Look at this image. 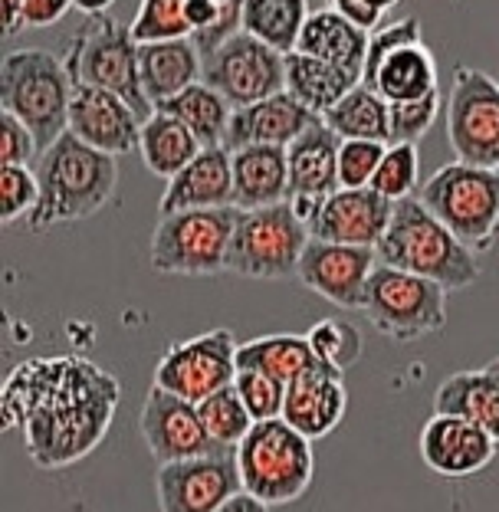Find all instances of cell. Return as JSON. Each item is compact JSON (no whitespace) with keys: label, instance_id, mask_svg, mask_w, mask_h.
I'll list each match as a JSON object with an SVG mask.
<instances>
[{"label":"cell","instance_id":"obj_1","mask_svg":"<svg viewBox=\"0 0 499 512\" xmlns=\"http://www.w3.org/2000/svg\"><path fill=\"white\" fill-rule=\"evenodd\" d=\"M122 388L86 358H33L4 381V424L20 427L30 460L43 470L73 467L112 424Z\"/></svg>","mask_w":499,"mask_h":512},{"label":"cell","instance_id":"obj_2","mask_svg":"<svg viewBox=\"0 0 499 512\" xmlns=\"http://www.w3.org/2000/svg\"><path fill=\"white\" fill-rule=\"evenodd\" d=\"M37 181L40 204L27 217V230L46 234L56 224H76L99 214L119 188V165L106 151H96L66 132L40 155Z\"/></svg>","mask_w":499,"mask_h":512},{"label":"cell","instance_id":"obj_3","mask_svg":"<svg viewBox=\"0 0 499 512\" xmlns=\"http://www.w3.org/2000/svg\"><path fill=\"white\" fill-rule=\"evenodd\" d=\"M378 260L414 276L434 279L447 293L467 289L480 279L477 253L450 234L421 204V197H404L394 204L391 224L378 243Z\"/></svg>","mask_w":499,"mask_h":512},{"label":"cell","instance_id":"obj_4","mask_svg":"<svg viewBox=\"0 0 499 512\" xmlns=\"http://www.w3.org/2000/svg\"><path fill=\"white\" fill-rule=\"evenodd\" d=\"M73 76L60 56L46 50H14L0 66V109L37 135L40 151L69 132V102Z\"/></svg>","mask_w":499,"mask_h":512},{"label":"cell","instance_id":"obj_5","mask_svg":"<svg viewBox=\"0 0 499 512\" xmlns=\"http://www.w3.org/2000/svg\"><path fill=\"white\" fill-rule=\"evenodd\" d=\"M63 63L76 86H99L122 96L148 122L155 115L152 99L145 96L142 66H138V43L129 27H122L112 14L86 17L76 27Z\"/></svg>","mask_w":499,"mask_h":512},{"label":"cell","instance_id":"obj_6","mask_svg":"<svg viewBox=\"0 0 499 512\" xmlns=\"http://www.w3.org/2000/svg\"><path fill=\"white\" fill-rule=\"evenodd\" d=\"M237 467L243 490L266 506H286L306 496L316 473L312 440L289 427L283 417L260 421L237 447Z\"/></svg>","mask_w":499,"mask_h":512},{"label":"cell","instance_id":"obj_7","mask_svg":"<svg viewBox=\"0 0 499 512\" xmlns=\"http://www.w3.org/2000/svg\"><path fill=\"white\" fill-rule=\"evenodd\" d=\"M417 197L473 253L493 247L499 234V168L450 161L421 184Z\"/></svg>","mask_w":499,"mask_h":512},{"label":"cell","instance_id":"obj_8","mask_svg":"<svg viewBox=\"0 0 499 512\" xmlns=\"http://www.w3.org/2000/svg\"><path fill=\"white\" fill-rule=\"evenodd\" d=\"M240 211L237 207H207V211H184L161 217L148 263L165 276H217L227 273L230 240H234Z\"/></svg>","mask_w":499,"mask_h":512},{"label":"cell","instance_id":"obj_9","mask_svg":"<svg viewBox=\"0 0 499 512\" xmlns=\"http://www.w3.org/2000/svg\"><path fill=\"white\" fill-rule=\"evenodd\" d=\"M365 319L394 342H417L444 332L447 325V289L434 279L414 276L398 266L378 263L368 279Z\"/></svg>","mask_w":499,"mask_h":512},{"label":"cell","instance_id":"obj_10","mask_svg":"<svg viewBox=\"0 0 499 512\" xmlns=\"http://www.w3.org/2000/svg\"><path fill=\"white\" fill-rule=\"evenodd\" d=\"M309 240V227L296 217L289 201L260 211H240L227 273L243 279H296Z\"/></svg>","mask_w":499,"mask_h":512},{"label":"cell","instance_id":"obj_11","mask_svg":"<svg viewBox=\"0 0 499 512\" xmlns=\"http://www.w3.org/2000/svg\"><path fill=\"white\" fill-rule=\"evenodd\" d=\"M447 138L463 165L499 168V83L477 66H454Z\"/></svg>","mask_w":499,"mask_h":512},{"label":"cell","instance_id":"obj_12","mask_svg":"<svg viewBox=\"0 0 499 512\" xmlns=\"http://www.w3.org/2000/svg\"><path fill=\"white\" fill-rule=\"evenodd\" d=\"M201 83L217 89L234 109L286 92V56L247 30L234 33L217 50L204 53Z\"/></svg>","mask_w":499,"mask_h":512},{"label":"cell","instance_id":"obj_13","mask_svg":"<svg viewBox=\"0 0 499 512\" xmlns=\"http://www.w3.org/2000/svg\"><path fill=\"white\" fill-rule=\"evenodd\" d=\"M237 339L230 329H211L171 345L155 368V384L178 398L201 404L237 378Z\"/></svg>","mask_w":499,"mask_h":512},{"label":"cell","instance_id":"obj_14","mask_svg":"<svg viewBox=\"0 0 499 512\" xmlns=\"http://www.w3.org/2000/svg\"><path fill=\"white\" fill-rule=\"evenodd\" d=\"M161 512H217L243 493L237 450L161 463L155 476Z\"/></svg>","mask_w":499,"mask_h":512},{"label":"cell","instance_id":"obj_15","mask_svg":"<svg viewBox=\"0 0 499 512\" xmlns=\"http://www.w3.org/2000/svg\"><path fill=\"white\" fill-rule=\"evenodd\" d=\"M138 430L148 453L161 463L174 460H194V457H214V453H230L207 434V427L197 414V404L178 398L165 388L152 384L145 394L142 414H138Z\"/></svg>","mask_w":499,"mask_h":512},{"label":"cell","instance_id":"obj_16","mask_svg":"<svg viewBox=\"0 0 499 512\" xmlns=\"http://www.w3.org/2000/svg\"><path fill=\"white\" fill-rule=\"evenodd\" d=\"M378 250L371 247H345V243L309 240L299 260V283L316 296L329 299L339 309L362 312L368 279L378 266Z\"/></svg>","mask_w":499,"mask_h":512},{"label":"cell","instance_id":"obj_17","mask_svg":"<svg viewBox=\"0 0 499 512\" xmlns=\"http://www.w3.org/2000/svg\"><path fill=\"white\" fill-rule=\"evenodd\" d=\"M142 119L138 112L125 102L122 96H115L109 89L99 86H76L73 102H69V132L79 142L92 145L96 151L119 158L129 155L142 142Z\"/></svg>","mask_w":499,"mask_h":512},{"label":"cell","instance_id":"obj_18","mask_svg":"<svg viewBox=\"0 0 499 512\" xmlns=\"http://www.w3.org/2000/svg\"><path fill=\"white\" fill-rule=\"evenodd\" d=\"M394 204L371 188H339L326 197L319 217L309 224L312 240L345 243V247L378 250L381 237L391 224Z\"/></svg>","mask_w":499,"mask_h":512},{"label":"cell","instance_id":"obj_19","mask_svg":"<svg viewBox=\"0 0 499 512\" xmlns=\"http://www.w3.org/2000/svg\"><path fill=\"white\" fill-rule=\"evenodd\" d=\"M499 453V440L454 414H431L421 430V460L440 476H473Z\"/></svg>","mask_w":499,"mask_h":512},{"label":"cell","instance_id":"obj_20","mask_svg":"<svg viewBox=\"0 0 499 512\" xmlns=\"http://www.w3.org/2000/svg\"><path fill=\"white\" fill-rule=\"evenodd\" d=\"M207 207H234V155L224 145L201 148V155L168 181L158 201L161 217Z\"/></svg>","mask_w":499,"mask_h":512},{"label":"cell","instance_id":"obj_21","mask_svg":"<svg viewBox=\"0 0 499 512\" xmlns=\"http://www.w3.org/2000/svg\"><path fill=\"white\" fill-rule=\"evenodd\" d=\"M345 407H348L345 375L322 362L319 368L306 371L303 378L286 384L283 421L289 427H296L303 437L319 440L329 437L342 424Z\"/></svg>","mask_w":499,"mask_h":512},{"label":"cell","instance_id":"obj_22","mask_svg":"<svg viewBox=\"0 0 499 512\" xmlns=\"http://www.w3.org/2000/svg\"><path fill=\"white\" fill-rule=\"evenodd\" d=\"M316 119L319 115H312L303 102H296L289 92H280V96L253 102V106L234 109L230 125H227L224 148L227 151H240L250 145L289 148Z\"/></svg>","mask_w":499,"mask_h":512},{"label":"cell","instance_id":"obj_23","mask_svg":"<svg viewBox=\"0 0 499 512\" xmlns=\"http://www.w3.org/2000/svg\"><path fill=\"white\" fill-rule=\"evenodd\" d=\"M339 148L342 138L326 122H312L286 148L289 197H329L339 191Z\"/></svg>","mask_w":499,"mask_h":512},{"label":"cell","instance_id":"obj_24","mask_svg":"<svg viewBox=\"0 0 499 512\" xmlns=\"http://www.w3.org/2000/svg\"><path fill=\"white\" fill-rule=\"evenodd\" d=\"M234 155V207L260 211L289 201V161L280 145H250Z\"/></svg>","mask_w":499,"mask_h":512},{"label":"cell","instance_id":"obj_25","mask_svg":"<svg viewBox=\"0 0 499 512\" xmlns=\"http://www.w3.org/2000/svg\"><path fill=\"white\" fill-rule=\"evenodd\" d=\"M434 414H454L499 440V358L486 368L457 371L434 391Z\"/></svg>","mask_w":499,"mask_h":512},{"label":"cell","instance_id":"obj_26","mask_svg":"<svg viewBox=\"0 0 499 512\" xmlns=\"http://www.w3.org/2000/svg\"><path fill=\"white\" fill-rule=\"evenodd\" d=\"M368 40H371L368 30L355 27V23L345 14H339L335 7H322V10H312L309 14L296 50L306 56H316V60H326V63L362 79Z\"/></svg>","mask_w":499,"mask_h":512},{"label":"cell","instance_id":"obj_27","mask_svg":"<svg viewBox=\"0 0 499 512\" xmlns=\"http://www.w3.org/2000/svg\"><path fill=\"white\" fill-rule=\"evenodd\" d=\"M138 66H142L145 96L158 109L161 102L181 96L184 89L201 83V50L194 40H165V43H138Z\"/></svg>","mask_w":499,"mask_h":512},{"label":"cell","instance_id":"obj_28","mask_svg":"<svg viewBox=\"0 0 499 512\" xmlns=\"http://www.w3.org/2000/svg\"><path fill=\"white\" fill-rule=\"evenodd\" d=\"M362 79L345 73V69L332 66L326 60H316V56L306 53H289L286 56V92L312 115H326L335 102H342L348 92H352Z\"/></svg>","mask_w":499,"mask_h":512},{"label":"cell","instance_id":"obj_29","mask_svg":"<svg viewBox=\"0 0 499 512\" xmlns=\"http://www.w3.org/2000/svg\"><path fill=\"white\" fill-rule=\"evenodd\" d=\"M322 362L316 352L309 348L306 335H260V339H250L237 348V368H250V371H263L283 384H293L296 378H303L306 371L319 368Z\"/></svg>","mask_w":499,"mask_h":512},{"label":"cell","instance_id":"obj_30","mask_svg":"<svg viewBox=\"0 0 499 512\" xmlns=\"http://www.w3.org/2000/svg\"><path fill=\"white\" fill-rule=\"evenodd\" d=\"M371 89H375L378 96L388 102V106L427 99L431 92H437V60H434V53L427 50L424 43L404 46V50L391 53L388 60L381 63Z\"/></svg>","mask_w":499,"mask_h":512},{"label":"cell","instance_id":"obj_31","mask_svg":"<svg viewBox=\"0 0 499 512\" xmlns=\"http://www.w3.org/2000/svg\"><path fill=\"white\" fill-rule=\"evenodd\" d=\"M138 151H142V161L148 171L171 181L174 174L184 171L197 155H201V142L188 132V125H181L174 115L155 109L152 119L142 125Z\"/></svg>","mask_w":499,"mask_h":512},{"label":"cell","instance_id":"obj_32","mask_svg":"<svg viewBox=\"0 0 499 512\" xmlns=\"http://www.w3.org/2000/svg\"><path fill=\"white\" fill-rule=\"evenodd\" d=\"M342 142H385L391 138V106L375 89L358 83L342 102L322 115Z\"/></svg>","mask_w":499,"mask_h":512},{"label":"cell","instance_id":"obj_33","mask_svg":"<svg viewBox=\"0 0 499 512\" xmlns=\"http://www.w3.org/2000/svg\"><path fill=\"white\" fill-rule=\"evenodd\" d=\"M158 112H168L181 125H188V132L201 142V148H214V145H224L234 106L207 83H194L191 89H184L181 96L161 102Z\"/></svg>","mask_w":499,"mask_h":512},{"label":"cell","instance_id":"obj_34","mask_svg":"<svg viewBox=\"0 0 499 512\" xmlns=\"http://www.w3.org/2000/svg\"><path fill=\"white\" fill-rule=\"evenodd\" d=\"M309 14V0H243V30L289 56L296 53Z\"/></svg>","mask_w":499,"mask_h":512},{"label":"cell","instance_id":"obj_35","mask_svg":"<svg viewBox=\"0 0 499 512\" xmlns=\"http://www.w3.org/2000/svg\"><path fill=\"white\" fill-rule=\"evenodd\" d=\"M197 414H201L207 434L227 450H237L243 444V437H247L253 424H257L234 384H230V388H220L217 394H211V398H204L197 404Z\"/></svg>","mask_w":499,"mask_h":512},{"label":"cell","instance_id":"obj_36","mask_svg":"<svg viewBox=\"0 0 499 512\" xmlns=\"http://www.w3.org/2000/svg\"><path fill=\"white\" fill-rule=\"evenodd\" d=\"M129 30L135 43L191 40L194 30L188 23V0H142Z\"/></svg>","mask_w":499,"mask_h":512},{"label":"cell","instance_id":"obj_37","mask_svg":"<svg viewBox=\"0 0 499 512\" xmlns=\"http://www.w3.org/2000/svg\"><path fill=\"white\" fill-rule=\"evenodd\" d=\"M306 342L312 352H316L319 362L332 365L335 371H342V375L362 362L365 339H362V332L345 319H319L306 332Z\"/></svg>","mask_w":499,"mask_h":512},{"label":"cell","instance_id":"obj_38","mask_svg":"<svg viewBox=\"0 0 499 512\" xmlns=\"http://www.w3.org/2000/svg\"><path fill=\"white\" fill-rule=\"evenodd\" d=\"M417 178H421V155L417 145H388L385 158L371 178V191H378L381 197H388L391 204L414 197Z\"/></svg>","mask_w":499,"mask_h":512},{"label":"cell","instance_id":"obj_39","mask_svg":"<svg viewBox=\"0 0 499 512\" xmlns=\"http://www.w3.org/2000/svg\"><path fill=\"white\" fill-rule=\"evenodd\" d=\"M40 204L37 171L27 165H0V220L10 227L14 220H27Z\"/></svg>","mask_w":499,"mask_h":512},{"label":"cell","instance_id":"obj_40","mask_svg":"<svg viewBox=\"0 0 499 512\" xmlns=\"http://www.w3.org/2000/svg\"><path fill=\"white\" fill-rule=\"evenodd\" d=\"M234 388L247 404V411L253 421H276L283 417V404H286V384L276 381L263 371H250V368H240L237 378H234Z\"/></svg>","mask_w":499,"mask_h":512},{"label":"cell","instance_id":"obj_41","mask_svg":"<svg viewBox=\"0 0 499 512\" xmlns=\"http://www.w3.org/2000/svg\"><path fill=\"white\" fill-rule=\"evenodd\" d=\"M417 43H424L421 40V20H417V17H404V20L388 23V27H378L375 33H371V40H368L362 86L371 89V83H375V76H378V69H381V63H385L391 53L404 50V46H417Z\"/></svg>","mask_w":499,"mask_h":512},{"label":"cell","instance_id":"obj_42","mask_svg":"<svg viewBox=\"0 0 499 512\" xmlns=\"http://www.w3.org/2000/svg\"><path fill=\"white\" fill-rule=\"evenodd\" d=\"M440 112V92H431L427 99L398 102L391 106V138L388 145H417L434 128Z\"/></svg>","mask_w":499,"mask_h":512},{"label":"cell","instance_id":"obj_43","mask_svg":"<svg viewBox=\"0 0 499 512\" xmlns=\"http://www.w3.org/2000/svg\"><path fill=\"white\" fill-rule=\"evenodd\" d=\"M385 142H342L339 148V188H371V178L385 158Z\"/></svg>","mask_w":499,"mask_h":512},{"label":"cell","instance_id":"obj_44","mask_svg":"<svg viewBox=\"0 0 499 512\" xmlns=\"http://www.w3.org/2000/svg\"><path fill=\"white\" fill-rule=\"evenodd\" d=\"M37 155H43L37 135L17 115L0 109V165H30Z\"/></svg>","mask_w":499,"mask_h":512},{"label":"cell","instance_id":"obj_45","mask_svg":"<svg viewBox=\"0 0 499 512\" xmlns=\"http://www.w3.org/2000/svg\"><path fill=\"white\" fill-rule=\"evenodd\" d=\"M69 7H73V0H27V4H23V30L53 27L56 20H63Z\"/></svg>","mask_w":499,"mask_h":512},{"label":"cell","instance_id":"obj_46","mask_svg":"<svg viewBox=\"0 0 499 512\" xmlns=\"http://www.w3.org/2000/svg\"><path fill=\"white\" fill-rule=\"evenodd\" d=\"M339 14H345L348 20L355 23V27H362V30H368V33H375L378 30V23H381V10H375L368 4V0H352V4H345V7H335Z\"/></svg>","mask_w":499,"mask_h":512},{"label":"cell","instance_id":"obj_47","mask_svg":"<svg viewBox=\"0 0 499 512\" xmlns=\"http://www.w3.org/2000/svg\"><path fill=\"white\" fill-rule=\"evenodd\" d=\"M23 4L27 0H0V23H4V37H17L23 30Z\"/></svg>","mask_w":499,"mask_h":512},{"label":"cell","instance_id":"obj_48","mask_svg":"<svg viewBox=\"0 0 499 512\" xmlns=\"http://www.w3.org/2000/svg\"><path fill=\"white\" fill-rule=\"evenodd\" d=\"M217 512H273V506H266L263 499H257V496H250L247 490L243 493H237L230 503H224Z\"/></svg>","mask_w":499,"mask_h":512},{"label":"cell","instance_id":"obj_49","mask_svg":"<svg viewBox=\"0 0 499 512\" xmlns=\"http://www.w3.org/2000/svg\"><path fill=\"white\" fill-rule=\"evenodd\" d=\"M115 0H73L76 10H83L86 17H96V14H109Z\"/></svg>","mask_w":499,"mask_h":512},{"label":"cell","instance_id":"obj_50","mask_svg":"<svg viewBox=\"0 0 499 512\" xmlns=\"http://www.w3.org/2000/svg\"><path fill=\"white\" fill-rule=\"evenodd\" d=\"M368 4L375 7V10H381V14H388V10H391V7H398L401 0H368Z\"/></svg>","mask_w":499,"mask_h":512},{"label":"cell","instance_id":"obj_51","mask_svg":"<svg viewBox=\"0 0 499 512\" xmlns=\"http://www.w3.org/2000/svg\"><path fill=\"white\" fill-rule=\"evenodd\" d=\"M345 4H352V0H329V7H345Z\"/></svg>","mask_w":499,"mask_h":512},{"label":"cell","instance_id":"obj_52","mask_svg":"<svg viewBox=\"0 0 499 512\" xmlns=\"http://www.w3.org/2000/svg\"><path fill=\"white\" fill-rule=\"evenodd\" d=\"M220 4H227V0H220Z\"/></svg>","mask_w":499,"mask_h":512}]
</instances>
